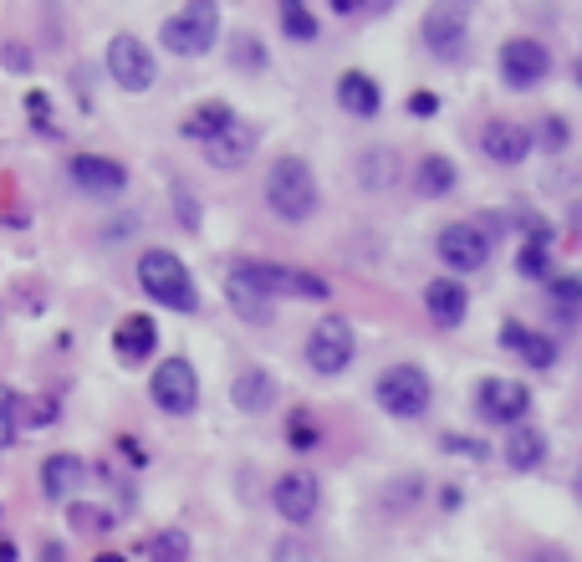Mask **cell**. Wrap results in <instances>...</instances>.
<instances>
[{"mask_svg": "<svg viewBox=\"0 0 582 562\" xmlns=\"http://www.w3.org/2000/svg\"><path fill=\"white\" fill-rule=\"evenodd\" d=\"M226 296L236 302V312L261 322L271 312L277 296H302V302H322L328 296V281L312 277V271L297 267H266V261H240L226 277Z\"/></svg>", "mask_w": 582, "mask_h": 562, "instance_id": "obj_1", "label": "cell"}, {"mask_svg": "<svg viewBox=\"0 0 582 562\" xmlns=\"http://www.w3.org/2000/svg\"><path fill=\"white\" fill-rule=\"evenodd\" d=\"M318 200H322V195H318V175H312L302 159H277V164H271V175H266V205H271L277 220L302 226V220L318 215Z\"/></svg>", "mask_w": 582, "mask_h": 562, "instance_id": "obj_2", "label": "cell"}, {"mask_svg": "<svg viewBox=\"0 0 582 562\" xmlns=\"http://www.w3.org/2000/svg\"><path fill=\"white\" fill-rule=\"evenodd\" d=\"M138 287L169 312H195L199 308L195 281H189L185 261H179L174 251H144L138 256Z\"/></svg>", "mask_w": 582, "mask_h": 562, "instance_id": "obj_3", "label": "cell"}, {"mask_svg": "<svg viewBox=\"0 0 582 562\" xmlns=\"http://www.w3.org/2000/svg\"><path fill=\"white\" fill-rule=\"evenodd\" d=\"M215 37H220V6H179L159 27V46L164 52H179V56H199L210 52Z\"/></svg>", "mask_w": 582, "mask_h": 562, "instance_id": "obj_4", "label": "cell"}, {"mask_svg": "<svg viewBox=\"0 0 582 562\" xmlns=\"http://www.w3.org/2000/svg\"><path fill=\"white\" fill-rule=\"evenodd\" d=\"M378 404H384L394 419H419L429 409V378L414 363H394L378 374Z\"/></svg>", "mask_w": 582, "mask_h": 562, "instance_id": "obj_5", "label": "cell"}, {"mask_svg": "<svg viewBox=\"0 0 582 562\" xmlns=\"http://www.w3.org/2000/svg\"><path fill=\"white\" fill-rule=\"evenodd\" d=\"M148 394H154V404H159L164 415L185 419L195 415L199 404V374L189 358H164L159 368H154V384H148Z\"/></svg>", "mask_w": 582, "mask_h": 562, "instance_id": "obj_6", "label": "cell"}, {"mask_svg": "<svg viewBox=\"0 0 582 562\" xmlns=\"http://www.w3.org/2000/svg\"><path fill=\"white\" fill-rule=\"evenodd\" d=\"M353 327H347L343 318H322L318 327H312V337H306V363H312V374L322 378H337L353 363Z\"/></svg>", "mask_w": 582, "mask_h": 562, "instance_id": "obj_7", "label": "cell"}, {"mask_svg": "<svg viewBox=\"0 0 582 562\" xmlns=\"http://www.w3.org/2000/svg\"><path fill=\"white\" fill-rule=\"evenodd\" d=\"M107 72H113V82H118L123 93H148L154 87V77H159V67H154V52H148L138 37H113L107 41Z\"/></svg>", "mask_w": 582, "mask_h": 562, "instance_id": "obj_8", "label": "cell"}, {"mask_svg": "<svg viewBox=\"0 0 582 562\" xmlns=\"http://www.w3.org/2000/svg\"><path fill=\"white\" fill-rule=\"evenodd\" d=\"M547 72H552V52H547L542 41L517 37V41H506V46H501V77H506V87L527 93V87H537Z\"/></svg>", "mask_w": 582, "mask_h": 562, "instance_id": "obj_9", "label": "cell"}, {"mask_svg": "<svg viewBox=\"0 0 582 562\" xmlns=\"http://www.w3.org/2000/svg\"><path fill=\"white\" fill-rule=\"evenodd\" d=\"M480 415L490 419V425H527V409H531V394L527 384H517V378H480Z\"/></svg>", "mask_w": 582, "mask_h": 562, "instance_id": "obj_10", "label": "cell"}, {"mask_svg": "<svg viewBox=\"0 0 582 562\" xmlns=\"http://www.w3.org/2000/svg\"><path fill=\"white\" fill-rule=\"evenodd\" d=\"M439 261L450 271H480L490 256V236L480 226H470V220H455V226L439 230Z\"/></svg>", "mask_w": 582, "mask_h": 562, "instance_id": "obj_11", "label": "cell"}, {"mask_svg": "<svg viewBox=\"0 0 582 562\" xmlns=\"http://www.w3.org/2000/svg\"><path fill=\"white\" fill-rule=\"evenodd\" d=\"M318 501H322V486L312 470H287L277 486H271V507L287 517V522H312L318 517Z\"/></svg>", "mask_w": 582, "mask_h": 562, "instance_id": "obj_12", "label": "cell"}, {"mask_svg": "<svg viewBox=\"0 0 582 562\" xmlns=\"http://www.w3.org/2000/svg\"><path fill=\"white\" fill-rule=\"evenodd\" d=\"M424 46L439 62H455L465 52V6H435L424 15Z\"/></svg>", "mask_w": 582, "mask_h": 562, "instance_id": "obj_13", "label": "cell"}, {"mask_svg": "<svg viewBox=\"0 0 582 562\" xmlns=\"http://www.w3.org/2000/svg\"><path fill=\"white\" fill-rule=\"evenodd\" d=\"M66 175H72L77 189H87V195H118L128 185V169L118 159H103V154H77V159L66 164Z\"/></svg>", "mask_w": 582, "mask_h": 562, "instance_id": "obj_14", "label": "cell"}, {"mask_svg": "<svg viewBox=\"0 0 582 562\" xmlns=\"http://www.w3.org/2000/svg\"><path fill=\"white\" fill-rule=\"evenodd\" d=\"M480 148H486V159L490 164H521L527 159V148H531V134L521 128V123H486L480 128Z\"/></svg>", "mask_w": 582, "mask_h": 562, "instance_id": "obj_15", "label": "cell"}, {"mask_svg": "<svg viewBox=\"0 0 582 562\" xmlns=\"http://www.w3.org/2000/svg\"><path fill=\"white\" fill-rule=\"evenodd\" d=\"M251 154H256V128H251V123H240V118L230 123L220 138H210V144H205V159H210L215 169H240Z\"/></svg>", "mask_w": 582, "mask_h": 562, "instance_id": "obj_16", "label": "cell"}, {"mask_svg": "<svg viewBox=\"0 0 582 562\" xmlns=\"http://www.w3.org/2000/svg\"><path fill=\"white\" fill-rule=\"evenodd\" d=\"M424 308H429V318H435L439 327H455V322H465V308H470V296H465L460 281L435 277L429 287H424Z\"/></svg>", "mask_w": 582, "mask_h": 562, "instance_id": "obj_17", "label": "cell"}, {"mask_svg": "<svg viewBox=\"0 0 582 562\" xmlns=\"http://www.w3.org/2000/svg\"><path fill=\"white\" fill-rule=\"evenodd\" d=\"M337 103H343V113H353V118H373L378 113V82L368 77V72H343L337 77Z\"/></svg>", "mask_w": 582, "mask_h": 562, "instance_id": "obj_18", "label": "cell"}, {"mask_svg": "<svg viewBox=\"0 0 582 562\" xmlns=\"http://www.w3.org/2000/svg\"><path fill=\"white\" fill-rule=\"evenodd\" d=\"M547 460V435L537 425L506 429V466L511 470H537Z\"/></svg>", "mask_w": 582, "mask_h": 562, "instance_id": "obj_19", "label": "cell"}, {"mask_svg": "<svg viewBox=\"0 0 582 562\" xmlns=\"http://www.w3.org/2000/svg\"><path fill=\"white\" fill-rule=\"evenodd\" d=\"M82 486V460L77 456H52L46 466H41V491H46V501H72Z\"/></svg>", "mask_w": 582, "mask_h": 562, "instance_id": "obj_20", "label": "cell"}, {"mask_svg": "<svg viewBox=\"0 0 582 562\" xmlns=\"http://www.w3.org/2000/svg\"><path fill=\"white\" fill-rule=\"evenodd\" d=\"M113 348H118L123 363H144L154 353V322L148 318H123L118 333H113Z\"/></svg>", "mask_w": 582, "mask_h": 562, "instance_id": "obj_21", "label": "cell"}, {"mask_svg": "<svg viewBox=\"0 0 582 562\" xmlns=\"http://www.w3.org/2000/svg\"><path fill=\"white\" fill-rule=\"evenodd\" d=\"M230 399H236L246 415H261L266 404L277 399V384H271V374H266V368H246V374L230 384Z\"/></svg>", "mask_w": 582, "mask_h": 562, "instance_id": "obj_22", "label": "cell"}, {"mask_svg": "<svg viewBox=\"0 0 582 562\" xmlns=\"http://www.w3.org/2000/svg\"><path fill=\"white\" fill-rule=\"evenodd\" d=\"M236 123V113H230L226 103H205L199 113H189L185 118V138H195V144H210V138H220Z\"/></svg>", "mask_w": 582, "mask_h": 562, "instance_id": "obj_23", "label": "cell"}, {"mask_svg": "<svg viewBox=\"0 0 582 562\" xmlns=\"http://www.w3.org/2000/svg\"><path fill=\"white\" fill-rule=\"evenodd\" d=\"M527 230H531V241L521 246V277H547V267H552V230L547 226H537V220H527Z\"/></svg>", "mask_w": 582, "mask_h": 562, "instance_id": "obj_24", "label": "cell"}, {"mask_svg": "<svg viewBox=\"0 0 582 562\" xmlns=\"http://www.w3.org/2000/svg\"><path fill=\"white\" fill-rule=\"evenodd\" d=\"M455 189V164L445 154H429L419 164V195H450Z\"/></svg>", "mask_w": 582, "mask_h": 562, "instance_id": "obj_25", "label": "cell"}, {"mask_svg": "<svg viewBox=\"0 0 582 562\" xmlns=\"http://www.w3.org/2000/svg\"><path fill=\"white\" fill-rule=\"evenodd\" d=\"M547 296L562 318H582V277H552L547 281Z\"/></svg>", "mask_w": 582, "mask_h": 562, "instance_id": "obj_26", "label": "cell"}, {"mask_svg": "<svg viewBox=\"0 0 582 562\" xmlns=\"http://www.w3.org/2000/svg\"><path fill=\"white\" fill-rule=\"evenodd\" d=\"M394 169H398V159L388 154V148L363 154V164H357V175H363V185H368V189H388V185H394Z\"/></svg>", "mask_w": 582, "mask_h": 562, "instance_id": "obj_27", "label": "cell"}, {"mask_svg": "<svg viewBox=\"0 0 582 562\" xmlns=\"http://www.w3.org/2000/svg\"><path fill=\"white\" fill-rule=\"evenodd\" d=\"M281 31L297 41H312L318 37V15L306 11V6H297V0H287V6H281Z\"/></svg>", "mask_w": 582, "mask_h": 562, "instance_id": "obj_28", "label": "cell"}, {"mask_svg": "<svg viewBox=\"0 0 582 562\" xmlns=\"http://www.w3.org/2000/svg\"><path fill=\"white\" fill-rule=\"evenodd\" d=\"M521 358H527L531 368H552V363H557V343L547 333H527V348H521Z\"/></svg>", "mask_w": 582, "mask_h": 562, "instance_id": "obj_29", "label": "cell"}, {"mask_svg": "<svg viewBox=\"0 0 582 562\" xmlns=\"http://www.w3.org/2000/svg\"><path fill=\"white\" fill-rule=\"evenodd\" d=\"M185 552H189L185 532H164V537H154V562H185Z\"/></svg>", "mask_w": 582, "mask_h": 562, "instance_id": "obj_30", "label": "cell"}, {"mask_svg": "<svg viewBox=\"0 0 582 562\" xmlns=\"http://www.w3.org/2000/svg\"><path fill=\"white\" fill-rule=\"evenodd\" d=\"M15 429H21V425H15V394L0 384V450L15 440Z\"/></svg>", "mask_w": 582, "mask_h": 562, "instance_id": "obj_31", "label": "cell"}, {"mask_svg": "<svg viewBox=\"0 0 582 562\" xmlns=\"http://www.w3.org/2000/svg\"><path fill=\"white\" fill-rule=\"evenodd\" d=\"M537 138H542V148H568V118H542V128H537Z\"/></svg>", "mask_w": 582, "mask_h": 562, "instance_id": "obj_32", "label": "cell"}, {"mask_svg": "<svg viewBox=\"0 0 582 562\" xmlns=\"http://www.w3.org/2000/svg\"><path fill=\"white\" fill-rule=\"evenodd\" d=\"M174 200H179V220H185V230H199V205L189 200L185 179H179V185H174Z\"/></svg>", "mask_w": 582, "mask_h": 562, "instance_id": "obj_33", "label": "cell"}, {"mask_svg": "<svg viewBox=\"0 0 582 562\" xmlns=\"http://www.w3.org/2000/svg\"><path fill=\"white\" fill-rule=\"evenodd\" d=\"M527 333H531V327H521L517 318H506V322H501V343H506V348H517V353H521V348H527Z\"/></svg>", "mask_w": 582, "mask_h": 562, "instance_id": "obj_34", "label": "cell"}, {"mask_svg": "<svg viewBox=\"0 0 582 562\" xmlns=\"http://www.w3.org/2000/svg\"><path fill=\"white\" fill-rule=\"evenodd\" d=\"M445 450H455V456H470V460H486V445L465 440V435H450V440H445Z\"/></svg>", "mask_w": 582, "mask_h": 562, "instance_id": "obj_35", "label": "cell"}, {"mask_svg": "<svg viewBox=\"0 0 582 562\" xmlns=\"http://www.w3.org/2000/svg\"><path fill=\"white\" fill-rule=\"evenodd\" d=\"M409 107H414V113H419V118H429V113H435L439 103H435V97H429V93H414V97H409Z\"/></svg>", "mask_w": 582, "mask_h": 562, "instance_id": "obj_36", "label": "cell"}, {"mask_svg": "<svg viewBox=\"0 0 582 562\" xmlns=\"http://www.w3.org/2000/svg\"><path fill=\"white\" fill-rule=\"evenodd\" d=\"M531 562H568V552H562V548H542V552H537V558H531Z\"/></svg>", "mask_w": 582, "mask_h": 562, "instance_id": "obj_37", "label": "cell"}, {"mask_svg": "<svg viewBox=\"0 0 582 562\" xmlns=\"http://www.w3.org/2000/svg\"><path fill=\"white\" fill-rule=\"evenodd\" d=\"M93 562H128V558H123V552H97Z\"/></svg>", "mask_w": 582, "mask_h": 562, "instance_id": "obj_38", "label": "cell"}, {"mask_svg": "<svg viewBox=\"0 0 582 562\" xmlns=\"http://www.w3.org/2000/svg\"><path fill=\"white\" fill-rule=\"evenodd\" d=\"M572 215H578V230H582V205H578V210H572Z\"/></svg>", "mask_w": 582, "mask_h": 562, "instance_id": "obj_39", "label": "cell"}, {"mask_svg": "<svg viewBox=\"0 0 582 562\" xmlns=\"http://www.w3.org/2000/svg\"><path fill=\"white\" fill-rule=\"evenodd\" d=\"M578 496H582V470H578Z\"/></svg>", "mask_w": 582, "mask_h": 562, "instance_id": "obj_40", "label": "cell"}, {"mask_svg": "<svg viewBox=\"0 0 582 562\" xmlns=\"http://www.w3.org/2000/svg\"><path fill=\"white\" fill-rule=\"evenodd\" d=\"M578 82H582V62H578Z\"/></svg>", "mask_w": 582, "mask_h": 562, "instance_id": "obj_41", "label": "cell"}]
</instances>
